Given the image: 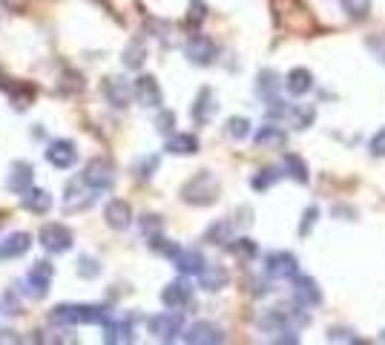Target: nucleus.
I'll return each mask as SVG.
<instances>
[{"label":"nucleus","instance_id":"obj_34","mask_svg":"<svg viewBox=\"0 0 385 345\" xmlns=\"http://www.w3.org/2000/svg\"><path fill=\"white\" fill-rule=\"evenodd\" d=\"M75 271H78V276H83V279H93V276L101 274V265L95 262V259H90V256H81Z\"/></svg>","mask_w":385,"mask_h":345},{"label":"nucleus","instance_id":"obj_23","mask_svg":"<svg viewBox=\"0 0 385 345\" xmlns=\"http://www.w3.org/2000/svg\"><path fill=\"white\" fill-rule=\"evenodd\" d=\"M227 271L225 268H204L201 274H199V282H201V288L204 291H222L225 285H227Z\"/></svg>","mask_w":385,"mask_h":345},{"label":"nucleus","instance_id":"obj_38","mask_svg":"<svg viewBox=\"0 0 385 345\" xmlns=\"http://www.w3.org/2000/svg\"><path fill=\"white\" fill-rule=\"evenodd\" d=\"M173 124H176V115H173V112H161V115L155 118V129H158V133H170V129H173Z\"/></svg>","mask_w":385,"mask_h":345},{"label":"nucleus","instance_id":"obj_28","mask_svg":"<svg viewBox=\"0 0 385 345\" xmlns=\"http://www.w3.org/2000/svg\"><path fill=\"white\" fill-rule=\"evenodd\" d=\"M288 118H290V124L296 129H308L314 124V107H290Z\"/></svg>","mask_w":385,"mask_h":345},{"label":"nucleus","instance_id":"obj_11","mask_svg":"<svg viewBox=\"0 0 385 345\" xmlns=\"http://www.w3.org/2000/svg\"><path fill=\"white\" fill-rule=\"evenodd\" d=\"M136 90H130V83H126L124 78H107L104 81V98L115 107V110H124L126 104H130V95Z\"/></svg>","mask_w":385,"mask_h":345},{"label":"nucleus","instance_id":"obj_25","mask_svg":"<svg viewBox=\"0 0 385 345\" xmlns=\"http://www.w3.org/2000/svg\"><path fill=\"white\" fill-rule=\"evenodd\" d=\"M256 144L268 147V150H271V147H282V144H285V133H282L279 127H273V124H265L259 133H256Z\"/></svg>","mask_w":385,"mask_h":345},{"label":"nucleus","instance_id":"obj_21","mask_svg":"<svg viewBox=\"0 0 385 345\" xmlns=\"http://www.w3.org/2000/svg\"><path fill=\"white\" fill-rule=\"evenodd\" d=\"M23 207L29 213H37V216H44L49 207H52V196L47 190H37V187H29L23 193Z\"/></svg>","mask_w":385,"mask_h":345},{"label":"nucleus","instance_id":"obj_32","mask_svg":"<svg viewBox=\"0 0 385 345\" xmlns=\"http://www.w3.org/2000/svg\"><path fill=\"white\" fill-rule=\"evenodd\" d=\"M227 136H230V139H236V141L247 139V136H250V121H247V118H242V115L230 118V121H227Z\"/></svg>","mask_w":385,"mask_h":345},{"label":"nucleus","instance_id":"obj_18","mask_svg":"<svg viewBox=\"0 0 385 345\" xmlns=\"http://www.w3.org/2000/svg\"><path fill=\"white\" fill-rule=\"evenodd\" d=\"M311 86H314V75H311L305 66L290 69L288 78H285V90H288L290 95H305V93H311Z\"/></svg>","mask_w":385,"mask_h":345},{"label":"nucleus","instance_id":"obj_27","mask_svg":"<svg viewBox=\"0 0 385 345\" xmlns=\"http://www.w3.org/2000/svg\"><path fill=\"white\" fill-rule=\"evenodd\" d=\"M285 170H288V176H293L299 185L308 182V164L299 156H285Z\"/></svg>","mask_w":385,"mask_h":345},{"label":"nucleus","instance_id":"obj_10","mask_svg":"<svg viewBox=\"0 0 385 345\" xmlns=\"http://www.w3.org/2000/svg\"><path fill=\"white\" fill-rule=\"evenodd\" d=\"M104 219H107V225L112 230H126V228H130V222H133V210H130V204H126V201L112 199L104 207Z\"/></svg>","mask_w":385,"mask_h":345},{"label":"nucleus","instance_id":"obj_40","mask_svg":"<svg viewBox=\"0 0 385 345\" xmlns=\"http://www.w3.org/2000/svg\"><path fill=\"white\" fill-rule=\"evenodd\" d=\"M233 250H236L239 256H247V259H250V256L256 253V245H253L250 239H239V242L233 245Z\"/></svg>","mask_w":385,"mask_h":345},{"label":"nucleus","instance_id":"obj_20","mask_svg":"<svg viewBox=\"0 0 385 345\" xmlns=\"http://www.w3.org/2000/svg\"><path fill=\"white\" fill-rule=\"evenodd\" d=\"M173 262H176V268L182 271V274H201L207 265H204V256L199 253V250H179L176 256H173Z\"/></svg>","mask_w":385,"mask_h":345},{"label":"nucleus","instance_id":"obj_7","mask_svg":"<svg viewBox=\"0 0 385 345\" xmlns=\"http://www.w3.org/2000/svg\"><path fill=\"white\" fill-rule=\"evenodd\" d=\"M222 339H225L222 328L213 322H193L184 334V342H190V345H216Z\"/></svg>","mask_w":385,"mask_h":345},{"label":"nucleus","instance_id":"obj_5","mask_svg":"<svg viewBox=\"0 0 385 345\" xmlns=\"http://www.w3.org/2000/svg\"><path fill=\"white\" fill-rule=\"evenodd\" d=\"M296 271H299L296 256L288 250H273L265 256V274L273 279H290V276H296Z\"/></svg>","mask_w":385,"mask_h":345},{"label":"nucleus","instance_id":"obj_8","mask_svg":"<svg viewBox=\"0 0 385 345\" xmlns=\"http://www.w3.org/2000/svg\"><path fill=\"white\" fill-rule=\"evenodd\" d=\"M35 182V167L29 161H15L9 167V176H6V187L12 193H26Z\"/></svg>","mask_w":385,"mask_h":345},{"label":"nucleus","instance_id":"obj_29","mask_svg":"<svg viewBox=\"0 0 385 345\" xmlns=\"http://www.w3.org/2000/svg\"><path fill=\"white\" fill-rule=\"evenodd\" d=\"M279 179H282V172H279L276 167H265V170H259V172L253 176V190H268V187H273Z\"/></svg>","mask_w":385,"mask_h":345},{"label":"nucleus","instance_id":"obj_36","mask_svg":"<svg viewBox=\"0 0 385 345\" xmlns=\"http://www.w3.org/2000/svg\"><path fill=\"white\" fill-rule=\"evenodd\" d=\"M259 93H262V95H273V93H276V72L268 69V72L259 75Z\"/></svg>","mask_w":385,"mask_h":345},{"label":"nucleus","instance_id":"obj_14","mask_svg":"<svg viewBox=\"0 0 385 345\" xmlns=\"http://www.w3.org/2000/svg\"><path fill=\"white\" fill-rule=\"evenodd\" d=\"M190 293H193V288H190L184 279H176V282H170V285L161 291V302H164L170 311H176V308H182V305H187Z\"/></svg>","mask_w":385,"mask_h":345},{"label":"nucleus","instance_id":"obj_6","mask_svg":"<svg viewBox=\"0 0 385 345\" xmlns=\"http://www.w3.org/2000/svg\"><path fill=\"white\" fill-rule=\"evenodd\" d=\"M184 55H187V61L196 64V66H210L213 61H216L219 49H216V43H213L210 37H193L187 47H184Z\"/></svg>","mask_w":385,"mask_h":345},{"label":"nucleus","instance_id":"obj_39","mask_svg":"<svg viewBox=\"0 0 385 345\" xmlns=\"http://www.w3.org/2000/svg\"><path fill=\"white\" fill-rule=\"evenodd\" d=\"M316 219H319V210H316V207H308V210H305V222H302V228H299V233L308 236V233H311V225H316Z\"/></svg>","mask_w":385,"mask_h":345},{"label":"nucleus","instance_id":"obj_17","mask_svg":"<svg viewBox=\"0 0 385 345\" xmlns=\"http://www.w3.org/2000/svg\"><path fill=\"white\" fill-rule=\"evenodd\" d=\"M87 185H83V179L81 182H69L66 185V196H64V210L66 213H75V210H87L90 204H93V196L83 190Z\"/></svg>","mask_w":385,"mask_h":345},{"label":"nucleus","instance_id":"obj_33","mask_svg":"<svg viewBox=\"0 0 385 345\" xmlns=\"http://www.w3.org/2000/svg\"><path fill=\"white\" fill-rule=\"evenodd\" d=\"M210 245H225V242H230V222H216L210 230H207V236H204Z\"/></svg>","mask_w":385,"mask_h":345},{"label":"nucleus","instance_id":"obj_16","mask_svg":"<svg viewBox=\"0 0 385 345\" xmlns=\"http://www.w3.org/2000/svg\"><path fill=\"white\" fill-rule=\"evenodd\" d=\"M52 276H55V268H52L49 262H35L32 271H29V276H26L29 291H32L35 296H44L47 288H49V282H52Z\"/></svg>","mask_w":385,"mask_h":345},{"label":"nucleus","instance_id":"obj_37","mask_svg":"<svg viewBox=\"0 0 385 345\" xmlns=\"http://www.w3.org/2000/svg\"><path fill=\"white\" fill-rule=\"evenodd\" d=\"M155 167H158V156H150V158H141V161H138V167H136V170H138V179H150V176H153V170H155Z\"/></svg>","mask_w":385,"mask_h":345},{"label":"nucleus","instance_id":"obj_22","mask_svg":"<svg viewBox=\"0 0 385 345\" xmlns=\"http://www.w3.org/2000/svg\"><path fill=\"white\" fill-rule=\"evenodd\" d=\"M167 153H173V156H193V153H199V139L190 136V133L173 136V139H167Z\"/></svg>","mask_w":385,"mask_h":345},{"label":"nucleus","instance_id":"obj_30","mask_svg":"<svg viewBox=\"0 0 385 345\" xmlns=\"http://www.w3.org/2000/svg\"><path fill=\"white\" fill-rule=\"evenodd\" d=\"M342 9L348 12V18L354 21H365L371 12V0H342Z\"/></svg>","mask_w":385,"mask_h":345},{"label":"nucleus","instance_id":"obj_13","mask_svg":"<svg viewBox=\"0 0 385 345\" xmlns=\"http://www.w3.org/2000/svg\"><path fill=\"white\" fill-rule=\"evenodd\" d=\"M75 144L72 141H66V139H58V141H52L49 144V150H47V161L52 164V167H58V170H66V167H72L75 164Z\"/></svg>","mask_w":385,"mask_h":345},{"label":"nucleus","instance_id":"obj_24","mask_svg":"<svg viewBox=\"0 0 385 345\" xmlns=\"http://www.w3.org/2000/svg\"><path fill=\"white\" fill-rule=\"evenodd\" d=\"M213 112H216V104H213V93H210V90H201L199 98H196V104H193V118H196L199 124H204V121H210Z\"/></svg>","mask_w":385,"mask_h":345},{"label":"nucleus","instance_id":"obj_15","mask_svg":"<svg viewBox=\"0 0 385 345\" xmlns=\"http://www.w3.org/2000/svg\"><path fill=\"white\" fill-rule=\"evenodd\" d=\"M293 299L299 302V305L314 308V305H319V302H322V291H319V285L311 276H299L296 285H293Z\"/></svg>","mask_w":385,"mask_h":345},{"label":"nucleus","instance_id":"obj_1","mask_svg":"<svg viewBox=\"0 0 385 345\" xmlns=\"http://www.w3.org/2000/svg\"><path fill=\"white\" fill-rule=\"evenodd\" d=\"M219 196V182L210 176L207 170H201L199 176H193L184 187H182V199L187 204H213Z\"/></svg>","mask_w":385,"mask_h":345},{"label":"nucleus","instance_id":"obj_3","mask_svg":"<svg viewBox=\"0 0 385 345\" xmlns=\"http://www.w3.org/2000/svg\"><path fill=\"white\" fill-rule=\"evenodd\" d=\"M81 179H83V185H87L90 190H95V193L109 190L112 182H115V167H112V161H107V158H93L87 167H83Z\"/></svg>","mask_w":385,"mask_h":345},{"label":"nucleus","instance_id":"obj_19","mask_svg":"<svg viewBox=\"0 0 385 345\" xmlns=\"http://www.w3.org/2000/svg\"><path fill=\"white\" fill-rule=\"evenodd\" d=\"M32 247V236L29 233H9L0 242V259H18Z\"/></svg>","mask_w":385,"mask_h":345},{"label":"nucleus","instance_id":"obj_9","mask_svg":"<svg viewBox=\"0 0 385 345\" xmlns=\"http://www.w3.org/2000/svg\"><path fill=\"white\" fill-rule=\"evenodd\" d=\"M150 334H155L158 339H176L179 334H182V317L179 314H158V317H153L150 322Z\"/></svg>","mask_w":385,"mask_h":345},{"label":"nucleus","instance_id":"obj_26","mask_svg":"<svg viewBox=\"0 0 385 345\" xmlns=\"http://www.w3.org/2000/svg\"><path fill=\"white\" fill-rule=\"evenodd\" d=\"M285 325H290V314L282 311V308H273V311H268L265 317H259V328H262V331H279V328H285Z\"/></svg>","mask_w":385,"mask_h":345},{"label":"nucleus","instance_id":"obj_41","mask_svg":"<svg viewBox=\"0 0 385 345\" xmlns=\"http://www.w3.org/2000/svg\"><path fill=\"white\" fill-rule=\"evenodd\" d=\"M371 153H374V156H385V127L374 136V141H371Z\"/></svg>","mask_w":385,"mask_h":345},{"label":"nucleus","instance_id":"obj_2","mask_svg":"<svg viewBox=\"0 0 385 345\" xmlns=\"http://www.w3.org/2000/svg\"><path fill=\"white\" fill-rule=\"evenodd\" d=\"M52 320L66 325H93V322H104L107 311L101 305H58L52 311Z\"/></svg>","mask_w":385,"mask_h":345},{"label":"nucleus","instance_id":"obj_31","mask_svg":"<svg viewBox=\"0 0 385 345\" xmlns=\"http://www.w3.org/2000/svg\"><path fill=\"white\" fill-rule=\"evenodd\" d=\"M141 61H144V43H141V40H133L130 47H126V52H124V64L130 66V69H138Z\"/></svg>","mask_w":385,"mask_h":345},{"label":"nucleus","instance_id":"obj_12","mask_svg":"<svg viewBox=\"0 0 385 345\" xmlns=\"http://www.w3.org/2000/svg\"><path fill=\"white\" fill-rule=\"evenodd\" d=\"M136 98L144 104V107H161V101H164V95H161V86H158V81L153 78V75H141L138 81H136Z\"/></svg>","mask_w":385,"mask_h":345},{"label":"nucleus","instance_id":"obj_4","mask_svg":"<svg viewBox=\"0 0 385 345\" xmlns=\"http://www.w3.org/2000/svg\"><path fill=\"white\" fill-rule=\"evenodd\" d=\"M37 242L44 245L49 253H66V250L72 247L75 236H72V230H69L66 225H58V222H52V225H44V228H40V233H37Z\"/></svg>","mask_w":385,"mask_h":345},{"label":"nucleus","instance_id":"obj_35","mask_svg":"<svg viewBox=\"0 0 385 345\" xmlns=\"http://www.w3.org/2000/svg\"><path fill=\"white\" fill-rule=\"evenodd\" d=\"M107 342H121V339H130V325H124V322H109L107 325Z\"/></svg>","mask_w":385,"mask_h":345}]
</instances>
